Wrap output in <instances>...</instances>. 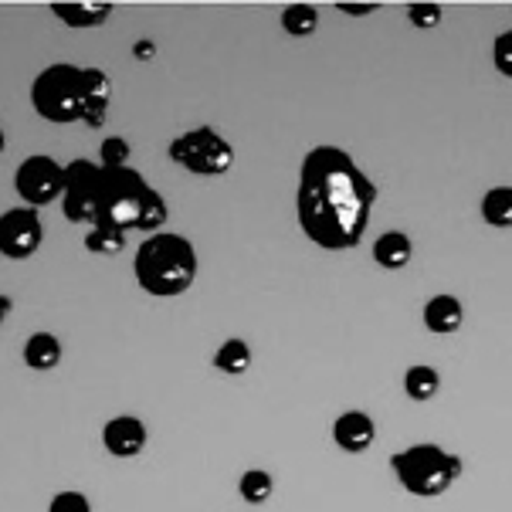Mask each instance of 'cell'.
Wrapping results in <instances>:
<instances>
[{
	"instance_id": "6da1fadb",
	"label": "cell",
	"mask_w": 512,
	"mask_h": 512,
	"mask_svg": "<svg viewBox=\"0 0 512 512\" xmlns=\"http://www.w3.org/2000/svg\"><path fill=\"white\" fill-rule=\"evenodd\" d=\"M380 190L340 146H312L302 156L295 214L302 234L323 251H350L370 228Z\"/></svg>"
},
{
	"instance_id": "7a4b0ae2",
	"label": "cell",
	"mask_w": 512,
	"mask_h": 512,
	"mask_svg": "<svg viewBox=\"0 0 512 512\" xmlns=\"http://www.w3.org/2000/svg\"><path fill=\"white\" fill-rule=\"evenodd\" d=\"M170 221V207L156 187L136 167H102V194H99V224L95 228L116 231H143L160 234Z\"/></svg>"
},
{
	"instance_id": "3957f363",
	"label": "cell",
	"mask_w": 512,
	"mask_h": 512,
	"mask_svg": "<svg viewBox=\"0 0 512 512\" xmlns=\"http://www.w3.org/2000/svg\"><path fill=\"white\" fill-rule=\"evenodd\" d=\"M197 248L184 234L160 231L150 234L133 258V275L140 289L156 299H177L197 282Z\"/></svg>"
},
{
	"instance_id": "277c9868",
	"label": "cell",
	"mask_w": 512,
	"mask_h": 512,
	"mask_svg": "<svg viewBox=\"0 0 512 512\" xmlns=\"http://www.w3.org/2000/svg\"><path fill=\"white\" fill-rule=\"evenodd\" d=\"M390 472H394L397 485L404 492L418 499H438L462 479L465 462L455 455V451L431 445V441H421V445H411L397 455H390Z\"/></svg>"
},
{
	"instance_id": "5b68a950",
	"label": "cell",
	"mask_w": 512,
	"mask_h": 512,
	"mask_svg": "<svg viewBox=\"0 0 512 512\" xmlns=\"http://www.w3.org/2000/svg\"><path fill=\"white\" fill-rule=\"evenodd\" d=\"M31 106L41 119L58 126L82 123L85 109V78L82 65L72 62H55L41 68L38 78L31 82Z\"/></svg>"
},
{
	"instance_id": "8992f818",
	"label": "cell",
	"mask_w": 512,
	"mask_h": 512,
	"mask_svg": "<svg viewBox=\"0 0 512 512\" xmlns=\"http://www.w3.org/2000/svg\"><path fill=\"white\" fill-rule=\"evenodd\" d=\"M167 156L194 177H224L234 167V146L211 126L180 133L177 140H170Z\"/></svg>"
},
{
	"instance_id": "52a82bcc",
	"label": "cell",
	"mask_w": 512,
	"mask_h": 512,
	"mask_svg": "<svg viewBox=\"0 0 512 512\" xmlns=\"http://www.w3.org/2000/svg\"><path fill=\"white\" fill-rule=\"evenodd\" d=\"M99 194H102V163L85 160V156L65 163V194H62L65 221L78 224V228H95L99 224Z\"/></svg>"
},
{
	"instance_id": "ba28073f",
	"label": "cell",
	"mask_w": 512,
	"mask_h": 512,
	"mask_svg": "<svg viewBox=\"0 0 512 512\" xmlns=\"http://www.w3.org/2000/svg\"><path fill=\"white\" fill-rule=\"evenodd\" d=\"M14 190L24 201V207H45L62 201L65 194V163H58L55 156H28L21 160V167L14 173Z\"/></svg>"
},
{
	"instance_id": "9c48e42d",
	"label": "cell",
	"mask_w": 512,
	"mask_h": 512,
	"mask_svg": "<svg viewBox=\"0 0 512 512\" xmlns=\"http://www.w3.org/2000/svg\"><path fill=\"white\" fill-rule=\"evenodd\" d=\"M41 241H45V228L34 207H11L0 214V255L11 262H24V258L38 255Z\"/></svg>"
},
{
	"instance_id": "30bf717a",
	"label": "cell",
	"mask_w": 512,
	"mask_h": 512,
	"mask_svg": "<svg viewBox=\"0 0 512 512\" xmlns=\"http://www.w3.org/2000/svg\"><path fill=\"white\" fill-rule=\"evenodd\" d=\"M146 441H150V431L140 418L133 414H119V418H109V424L102 428V445L112 458H136L143 455Z\"/></svg>"
},
{
	"instance_id": "8fae6325",
	"label": "cell",
	"mask_w": 512,
	"mask_h": 512,
	"mask_svg": "<svg viewBox=\"0 0 512 512\" xmlns=\"http://www.w3.org/2000/svg\"><path fill=\"white\" fill-rule=\"evenodd\" d=\"M333 441L346 455H363L377 441V424H373L367 411H343L333 421Z\"/></svg>"
},
{
	"instance_id": "7c38bea8",
	"label": "cell",
	"mask_w": 512,
	"mask_h": 512,
	"mask_svg": "<svg viewBox=\"0 0 512 512\" xmlns=\"http://www.w3.org/2000/svg\"><path fill=\"white\" fill-rule=\"evenodd\" d=\"M465 323V306L455 295H435V299L424 302V329L435 336H451L458 333Z\"/></svg>"
},
{
	"instance_id": "4fadbf2b",
	"label": "cell",
	"mask_w": 512,
	"mask_h": 512,
	"mask_svg": "<svg viewBox=\"0 0 512 512\" xmlns=\"http://www.w3.org/2000/svg\"><path fill=\"white\" fill-rule=\"evenodd\" d=\"M48 11L62 24H68V28L85 31L106 24L112 17V4H106V0H75V4H51Z\"/></svg>"
},
{
	"instance_id": "5bb4252c",
	"label": "cell",
	"mask_w": 512,
	"mask_h": 512,
	"mask_svg": "<svg viewBox=\"0 0 512 512\" xmlns=\"http://www.w3.org/2000/svg\"><path fill=\"white\" fill-rule=\"evenodd\" d=\"M411 258H414V241L404 231H387L373 241V262L387 268V272H401V268L411 265Z\"/></svg>"
},
{
	"instance_id": "9a60e30c",
	"label": "cell",
	"mask_w": 512,
	"mask_h": 512,
	"mask_svg": "<svg viewBox=\"0 0 512 512\" xmlns=\"http://www.w3.org/2000/svg\"><path fill=\"white\" fill-rule=\"evenodd\" d=\"M24 363L38 373L55 370L62 363V340L55 333H45V329L28 336V343H24Z\"/></svg>"
},
{
	"instance_id": "2e32d148",
	"label": "cell",
	"mask_w": 512,
	"mask_h": 512,
	"mask_svg": "<svg viewBox=\"0 0 512 512\" xmlns=\"http://www.w3.org/2000/svg\"><path fill=\"white\" fill-rule=\"evenodd\" d=\"M438 390H441V373L435 367H428V363H414V367H407V373H404V394L411 397L414 404L435 401Z\"/></svg>"
},
{
	"instance_id": "e0dca14e",
	"label": "cell",
	"mask_w": 512,
	"mask_h": 512,
	"mask_svg": "<svg viewBox=\"0 0 512 512\" xmlns=\"http://www.w3.org/2000/svg\"><path fill=\"white\" fill-rule=\"evenodd\" d=\"M479 211H482V221L489 224V228H499V231L512 228V187L485 190Z\"/></svg>"
},
{
	"instance_id": "ac0fdd59",
	"label": "cell",
	"mask_w": 512,
	"mask_h": 512,
	"mask_svg": "<svg viewBox=\"0 0 512 512\" xmlns=\"http://www.w3.org/2000/svg\"><path fill=\"white\" fill-rule=\"evenodd\" d=\"M214 367L228 373V377H241V373L251 370V346L245 340H238V336H231L214 353Z\"/></svg>"
},
{
	"instance_id": "d6986e66",
	"label": "cell",
	"mask_w": 512,
	"mask_h": 512,
	"mask_svg": "<svg viewBox=\"0 0 512 512\" xmlns=\"http://www.w3.org/2000/svg\"><path fill=\"white\" fill-rule=\"evenodd\" d=\"M319 28V11L312 4H289L282 11V31L289 38H312Z\"/></svg>"
},
{
	"instance_id": "ffe728a7",
	"label": "cell",
	"mask_w": 512,
	"mask_h": 512,
	"mask_svg": "<svg viewBox=\"0 0 512 512\" xmlns=\"http://www.w3.org/2000/svg\"><path fill=\"white\" fill-rule=\"evenodd\" d=\"M238 492H241V499H245L248 506H262V502L272 499L275 482H272V475H268L265 468H248V472L241 475V482H238Z\"/></svg>"
},
{
	"instance_id": "44dd1931",
	"label": "cell",
	"mask_w": 512,
	"mask_h": 512,
	"mask_svg": "<svg viewBox=\"0 0 512 512\" xmlns=\"http://www.w3.org/2000/svg\"><path fill=\"white\" fill-rule=\"evenodd\" d=\"M82 241L92 255H102V258H116L126 251V234L116 228H89Z\"/></svg>"
},
{
	"instance_id": "7402d4cb",
	"label": "cell",
	"mask_w": 512,
	"mask_h": 512,
	"mask_svg": "<svg viewBox=\"0 0 512 512\" xmlns=\"http://www.w3.org/2000/svg\"><path fill=\"white\" fill-rule=\"evenodd\" d=\"M99 163L106 170L129 167V143L123 140V136H109V140H102V146H99Z\"/></svg>"
},
{
	"instance_id": "603a6c76",
	"label": "cell",
	"mask_w": 512,
	"mask_h": 512,
	"mask_svg": "<svg viewBox=\"0 0 512 512\" xmlns=\"http://www.w3.org/2000/svg\"><path fill=\"white\" fill-rule=\"evenodd\" d=\"M48 512H92V502L85 492L65 489V492H55V496H51Z\"/></svg>"
},
{
	"instance_id": "cb8c5ba5",
	"label": "cell",
	"mask_w": 512,
	"mask_h": 512,
	"mask_svg": "<svg viewBox=\"0 0 512 512\" xmlns=\"http://www.w3.org/2000/svg\"><path fill=\"white\" fill-rule=\"evenodd\" d=\"M441 7L438 4H411L407 7V21L414 24L418 31H435L438 24H441Z\"/></svg>"
},
{
	"instance_id": "d4e9b609",
	"label": "cell",
	"mask_w": 512,
	"mask_h": 512,
	"mask_svg": "<svg viewBox=\"0 0 512 512\" xmlns=\"http://www.w3.org/2000/svg\"><path fill=\"white\" fill-rule=\"evenodd\" d=\"M82 78H85V99H109V95H112V82H109V75L102 72V68L85 65Z\"/></svg>"
},
{
	"instance_id": "484cf974",
	"label": "cell",
	"mask_w": 512,
	"mask_h": 512,
	"mask_svg": "<svg viewBox=\"0 0 512 512\" xmlns=\"http://www.w3.org/2000/svg\"><path fill=\"white\" fill-rule=\"evenodd\" d=\"M492 65L499 68V75L512 78V31H502L496 41H492Z\"/></svg>"
},
{
	"instance_id": "4316f807",
	"label": "cell",
	"mask_w": 512,
	"mask_h": 512,
	"mask_svg": "<svg viewBox=\"0 0 512 512\" xmlns=\"http://www.w3.org/2000/svg\"><path fill=\"white\" fill-rule=\"evenodd\" d=\"M109 119V99H85L82 109V123L89 129H102V123Z\"/></svg>"
},
{
	"instance_id": "83f0119b",
	"label": "cell",
	"mask_w": 512,
	"mask_h": 512,
	"mask_svg": "<svg viewBox=\"0 0 512 512\" xmlns=\"http://www.w3.org/2000/svg\"><path fill=\"white\" fill-rule=\"evenodd\" d=\"M336 11H343L346 17H367L373 11H380V4H336Z\"/></svg>"
},
{
	"instance_id": "f1b7e54d",
	"label": "cell",
	"mask_w": 512,
	"mask_h": 512,
	"mask_svg": "<svg viewBox=\"0 0 512 512\" xmlns=\"http://www.w3.org/2000/svg\"><path fill=\"white\" fill-rule=\"evenodd\" d=\"M153 55H156V45H153L150 38H140L133 45V58H136V62H153Z\"/></svg>"
},
{
	"instance_id": "f546056e",
	"label": "cell",
	"mask_w": 512,
	"mask_h": 512,
	"mask_svg": "<svg viewBox=\"0 0 512 512\" xmlns=\"http://www.w3.org/2000/svg\"><path fill=\"white\" fill-rule=\"evenodd\" d=\"M11 309H14V299H11V295H0V326L7 323V316H11Z\"/></svg>"
},
{
	"instance_id": "4dcf8cb0",
	"label": "cell",
	"mask_w": 512,
	"mask_h": 512,
	"mask_svg": "<svg viewBox=\"0 0 512 512\" xmlns=\"http://www.w3.org/2000/svg\"><path fill=\"white\" fill-rule=\"evenodd\" d=\"M7 150V136H4V129H0V153Z\"/></svg>"
}]
</instances>
